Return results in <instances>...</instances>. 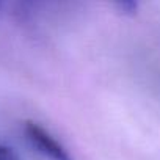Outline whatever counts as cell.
Here are the masks:
<instances>
[{"label":"cell","mask_w":160,"mask_h":160,"mask_svg":"<svg viewBox=\"0 0 160 160\" xmlns=\"http://www.w3.org/2000/svg\"><path fill=\"white\" fill-rule=\"evenodd\" d=\"M25 135L32 143V146L36 148L49 160H72L64 146L58 143L57 138H53L42 126L28 121L25 124Z\"/></svg>","instance_id":"6da1fadb"},{"label":"cell","mask_w":160,"mask_h":160,"mask_svg":"<svg viewBox=\"0 0 160 160\" xmlns=\"http://www.w3.org/2000/svg\"><path fill=\"white\" fill-rule=\"evenodd\" d=\"M116 3V7L124 13V14H129V16H133L137 14L138 11V0H113Z\"/></svg>","instance_id":"7a4b0ae2"},{"label":"cell","mask_w":160,"mask_h":160,"mask_svg":"<svg viewBox=\"0 0 160 160\" xmlns=\"http://www.w3.org/2000/svg\"><path fill=\"white\" fill-rule=\"evenodd\" d=\"M0 160H19V158L11 148L0 144Z\"/></svg>","instance_id":"3957f363"}]
</instances>
